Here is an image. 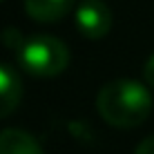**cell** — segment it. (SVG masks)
Listing matches in <instances>:
<instances>
[{
  "label": "cell",
  "instance_id": "6",
  "mask_svg": "<svg viewBox=\"0 0 154 154\" xmlns=\"http://www.w3.org/2000/svg\"><path fill=\"white\" fill-rule=\"evenodd\" d=\"M0 154H45V150L29 132L7 127L0 132Z\"/></svg>",
  "mask_w": 154,
  "mask_h": 154
},
{
  "label": "cell",
  "instance_id": "3",
  "mask_svg": "<svg viewBox=\"0 0 154 154\" xmlns=\"http://www.w3.org/2000/svg\"><path fill=\"white\" fill-rule=\"evenodd\" d=\"M74 20H76V29L85 38L98 40L109 34L114 16L105 0H81L74 9Z\"/></svg>",
  "mask_w": 154,
  "mask_h": 154
},
{
  "label": "cell",
  "instance_id": "5",
  "mask_svg": "<svg viewBox=\"0 0 154 154\" xmlns=\"http://www.w3.org/2000/svg\"><path fill=\"white\" fill-rule=\"evenodd\" d=\"M78 0H25V11L36 23H56L72 9H76Z\"/></svg>",
  "mask_w": 154,
  "mask_h": 154
},
{
  "label": "cell",
  "instance_id": "1",
  "mask_svg": "<svg viewBox=\"0 0 154 154\" xmlns=\"http://www.w3.org/2000/svg\"><path fill=\"white\" fill-rule=\"evenodd\" d=\"M150 87L132 78L109 81L96 94V109L107 125L114 127H139L152 114Z\"/></svg>",
  "mask_w": 154,
  "mask_h": 154
},
{
  "label": "cell",
  "instance_id": "8",
  "mask_svg": "<svg viewBox=\"0 0 154 154\" xmlns=\"http://www.w3.org/2000/svg\"><path fill=\"white\" fill-rule=\"evenodd\" d=\"M134 154H154V134L147 136V139H143L139 145H136Z\"/></svg>",
  "mask_w": 154,
  "mask_h": 154
},
{
  "label": "cell",
  "instance_id": "7",
  "mask_svg": "<svg viewBox=\"0 0 154 154\" xmlns=\"http://www.w3.org/2000/svg\"><path fill=\"white\" fill-rule=\"evenodd\" d=\"M143 78H145V85L147 87L154 89V54L145 60V65H143Z\"/></svg>",
  "mask_w": 154,
  "mask_h": 154
},
{
  "label": "cell",
  "instance_id": "2",
  "mask_svg": "<svg viewBox=\"0 0 154 154\" xmlns=\"http://www.w3.org/2000/svg\"><path fill=\"white\" fill-rule=\"evenodd\" d=\"M18 63L31 76L51 78L67 69L69 49L54 36H31L18 42Z\"/></svg>",
  "mask_w": 154,
  "mask_h": 154
},
{
  "label": "cell",
  "instance_id": "4",
  "mask_svg": "<svg viewBox=\"0 0 154 154\" xmlns=\"http://www.w3.org/2000/svg\"><path fill=\"white\" fill-rule=\"evenodd\" d=\"M23 92L25 87L18 72L0 63V119H5V116L14 114L18 109L20 100H23Z\"/></svg>",
  "mask_w": 154,
  "mask_h": 154
}]
</instances>
